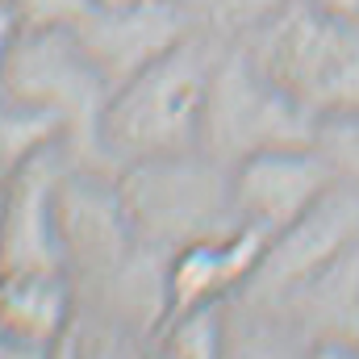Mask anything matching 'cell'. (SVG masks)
<instances>
[{
    "mask_svg": "<svg viewBox=\"0 0 359 359\" xmlns=\"http://www.w3.org/2000/svg\"><path fill=\"white\" fill-rule=\"evenodd\" d=\"M13 180L8 201V247H4V271L17 268H55V234H50V176H46V151L21 163Z\"/></svg>",
    "mask_w": 359,
    "mask_h": 359,
    "instance_id": "cell-8",
    "label": "cell"
},
{
    "mask_svg": "<svg viewBox=\"0 0 359 359\" xmlns=\"http://www.w3.org/2000/svg\"><path fill=\"white\" fill-rule=\"evenodd\" d=\"M313 8L330 13V17H343V21H359V0H309Z\"/></svg>",
    "mask_w": 359,
    "mask_h": 359,
    "instance_id": "cell-12",
    "label": "cell"
},
{
    "mask_svg": "<svg viewBox=\"0 0 359 359\" xmlns=\"http://www.w3.org/2000/svg\"><path fill=\"white\" fill-rule=\"evenodd\" d=\"M359 243V201L343 192L339 184L309 209L301 213L288 230H280L268 243V255L259 271L251 276V292L264 301H284L313 276L334 268L343 255H351Z\"/></svg>",
    "mask_w": 359,
    "mask_h": 359,
    "instance_id": "cell-5",
    "label": "cell"
},
{
    "mask_svg": "<svg viewBox=\"0 0 359 359\" xmlns=\"http://www.w3.org/2000/svg\"><path fill=\"white\" fill-rule=\"evenodd\" d=\"M251 59L318 117L359 109V21L292 4L264 25Z\"/></svg>",
    "mask_w": 359,
    "mask_h": 359,
    "instance_id": "cell-2",
    "label": "cell"
},
{
    "mask_svg": "<svg viewBox=\"0 0 359 359\" xmlns=\"http://www.w3.org/2000/svg\"><path fill=\"white\" fill-rule=\"evenodd\" d=\"M213 59L196 42H168L155 50L126 84L109 96L100 113V134L113 151L130 159H172L188 155L205 130V104L213 84Z\"/></svg>",
    "mask_w": 359,
    "mask_h": 359,
    "instance_id": "cell-1",
    "label": "cell"
},
{
    "mask_svg": "<svg viewBox=\"0 0 359 359\" xmlns=\"http://www.w3.org/2000/svg\"><path fill=\"white\" fill-rule=\"evenodd\" d=\"M318 126H322V117L309 113L301 100H292L247 55V59H230L213 72L201 142L213 155H226L238 163V159H247L255 151H271V147H313Z\"/></svg>",
    "mask_w": 359,
    "mask_h": 359,
    "instance_id": "cell-3",
    "label": "cell"
},
{
    "mask_svg": "<svg viewBox=\"0 0 359 359\" xmlns=\"http://www.w3.org/2000/svg\"><path fill=\"white\" fill-rule=\"evenodd\" d=\"M72 318V292L59 268H17L4 276L0 322L8 343L50 347Z\"/></svg>",
    "mask_w": 359,
    "mask_h": 359,
    "instance_id": "cell-7",
    "label": "cell"
},
{
    "mask_svg": "<svg viewBox=\"0 0 359 359\" xmlns=\"http://www.w3.org/2000/svg\"><path fill=\"white\" fill-rule=\"evenodd\" d=\"M168 351L172 355H188V359H209L222 351V318H217V305H205V309H192V313H180L172 318V334H168Z\"/></svg>",
    "mask_w": 359,
    "mask_h": 359,
    "instance_id": "cell-10",
    "label": "cell"
},
{
    "mask_svg": "<svg viewBox=\"0 0 359 359\" xmlns=\"http://www.w3.org/2000/svg\"><path fill=\"white\" fill-rule=\"evenodd\" d=\"M63 126H67V117L59 109L17 96V104H8V113H4V172H17L21 163L42 155Z\"/></svg>",
    "mask_w": 359,
    "mask_h": 359,
    "instance_id": "cell-9",
    "label": "cell"
},
{
    "mask_svg": "<svg viewBox=\"0 0 359 359\" xmlns=\"http://www.w3.org/2000/svg\"><path fill=\"white\" fill-rule=\"evenodd\" d=\"M318 147H322V155L334 163V172L359 176V109L339 113V117H322V126H318Z\"/></svg>",
    "mask_w": 359,
    "mask_h": 359,
    "instance_id": "cell-11",
    "label": "cell"
},
{
    "mask_svg": "<svg viewBox=\"0 0 359 359\" xmlns=\"http://www.w3.org/2000/svg\"><path fill=\"white\" fill-rule=\"evenodd\" d=\"M334 188V163L322 147H271L234 163L230 209L238 222L259 226L264 234L288 230L301 213H309Z\"/></svg>",
    "mask_w": 359,
    "mask_h": 359,
    "instance_id": "cell-4",
    "label": "cell"
},
{
    "mask_svg": "<svg viewBox=\"0 0 359 359\" xmlns=\"http://www.w3.org/2000/svg\"><path fill=\"white\" fill-rule=\"evenodd\" d=\"M268 243L271 234L247 222H238L234 230H217L184 243L168 271V318L217 305L234 288L251 284V276L268 255Z\"/></svg>",
    "mask_w": 359,
    "mask_h": 359,
    "instance_id": "cell-6",
    "label": "cell"
}]
</instances>
